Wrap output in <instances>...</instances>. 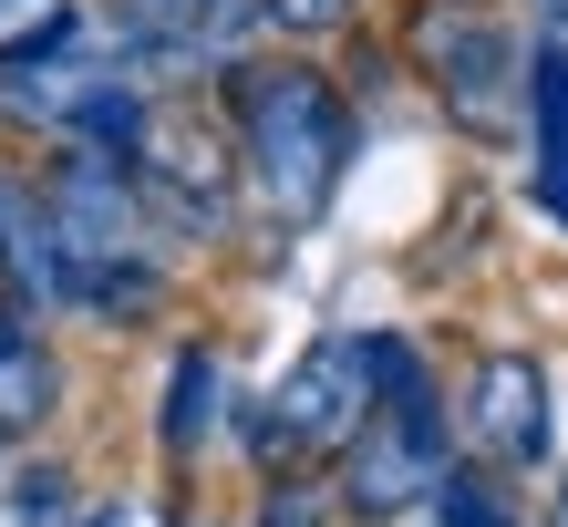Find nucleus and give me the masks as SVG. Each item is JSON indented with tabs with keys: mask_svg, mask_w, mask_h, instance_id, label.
Instances as JSON below:
<instances>
[{
	"mask_svg": "<svg viewBox=\"0 0 568 527\" xmlns=\"http://www.w3.org/2000/svg\"><path fill=\"white\" fill-rule=\"evenodd\" d=\"M227 104H239V155H248L258 196H270L280 217H321L331 186H342V155H352L342 93H331L311 62H248V73L227 83Z\"/></svg>",
	"mask_w": 568,
	"mask_h": 527,
	"instance_id": "nucleus-1",
	"label": "nucleus"
},
{
	"mask_svg": "<svg viewBox=\"0 0 568 527\" xmlns=\"http://www.w3.org/2000/svg\"><path fill=\"white\" fill-rule=\"evenodd\" d=\"M383 414V383H373V332H331L290 362V383L270 393V424H258V445L270 455H352L362 424Z\"/></svg>",
	"mask_w": 568,
	"mask_h": 527,
	"instance_id": "nucleus-2",
	"label": "nucleus"
},
{
	"mask_svg": "<svg viewBox=\"0 0 568 527\" xmlns=\"http://www.w3.org/2000/svg\"><path fill=\"white\" fill-rule=\"evenodd\" d=\"M124 176H135V196H155L176 227H217L227 217V145H217V124L186 114V104H145L135 114Z\"/></svg>",
	"mask_w": 568,
	"mask_h": 527,
	"instance_id": "nucleus-3",
	"label": "nucleus"
},
{
	"mask_svg": "<svg viewBox=\"0 0 568 527\" xmlns=\"http://www.w3.org/2000/svg\"><path fill=\"white\" fill-rule=\"evenodd\" d=\"M434 486H445V424H434V404H383L352 445V507L414 517Z\"/></svg>",
	"mask_w": 568,
	"mask_h": 527,
	"instance_id": "nucleus-4",
	"label": "nucleus"
},
{
	"mask_svg": "<svg viewBox=\"0 0 568 527\" xmlns=\"http://www.w3.org/2000/svg\"><path fill=\"white\" fill-rule=\"evenodd\" d=\"M465 435H476L496 466H538L548 455V373L527 352H486L476 393H465Z\"/></svg>",
	"mask_w": 568,
	"mask_h": 527,
	"instance_id": "nucleus-5",
	"label": "nucleus"
},
{
	"mask_svg": "<svg viewBox=\"0 0 568 527\" xmlns=\"http://www.w3.org/2000/svg\"><path fill=\"white\" fill-rule=\"evenodd\" d=\"M434 73H445V104L465 124H507V83H517V42L486 21H445L434 31Z\"/></svg>",
	"mask_w": 568,
	"mask_h": 527,
	"instance_id": "nucleus-6",
	"label": "nucleus"
},
{
	"mask_svg": "<svg viewBox=\"0 0 568 527\" xmlns=\"http://www.w3.org/2000/svg\"><path fill=\"white\" fill-rule=\"evenodd\" d=\"M52 393H62V373H52V342L31 332L21 311H0V435H31V424L52 414Z\"/></svg>",
	"mask_w": 568,
	"mask_h": 527,
	"instance_id": "nucleus-7",
	"label": "nucleus"
},
{
	"mask_svg": "<svg viewBox=\"0 0 568 527\" xmlns=\"http://www.w3.org/2000/svg\"><path fill=\"white\" fill-rule=\"evenodd\" d=\"M527 104H538V196H548V217L568 227V42L538 52V73H527Z\"/></svg>",
	"mask_w": 568,
	"mask_h": 527,
	"instance_id": "nucleus-8",
	"label": "nucleus"
},
{
	"mask_svg": "<svg viewBox=\"0 0 568 527\" xmlns=\"http://www.w3.org/2000/svg\"><path fill=\"white\" fill-rule=\"evenodd\" d=\"M207 414H217V362H207V352H186L176 373H165V445L196 455V445H207Z\"/></svg>",
	"mask_w": 568,
	"mask_h": 527,
	"instance_id": "nucleus-9",
	"label": "nucleus"
},
{
	"mask_svg": "<svg viewBox=\"0 0 568 527\" xmlns=\"http://www.w3.org/2000/svg\"><path fill=\"white\" fill-rule=\"evenodd\" d=\"M62 497H73V486H62L52 466H21L11 476V527H62Z\"/></svg>",
	"mask_w": 568,
	"mask_h": 527,
	"instance_id": "nucleus-10",
	"label": "nucleus"
},
{
	"mask_svg": "<svg viewBox=\"0 0 568 527\" xmlns=\"http://www.w3.org/2000/svg\"><path fill=\"white\" fill-rule=\"evenodd\" d=\"M258 527H331V497H321L311 476H280L270 507H258Z\"/></svg>",
	"mask_w": 568,
	"mask_h": 527,
	"instance_id": "nucleus-11",
	"label": "nucleus"
},
{
	"mask_svg": "<svg viewBox=\"0 0 568 527\" xmlns=\"http://www.w3.org/2000/svg\"><path fill=\"white\" fill-rule=\"evenodd\" d=\"M434 517H445V527H507V507H496L476 476H445V486H434Z\"/></svg>",
	"mask_w": 568,
	"mask_h": 527,
	"instance_id": "nucleus-12",
	"label": "nucleus"
},
{
	"mask_svg": "<svg viewBox=\"0 0 568 527\" xmlns=\"http://www.w3.org/2000/svg\"><path fill=\"white\" fill-rule=\"evenodd\" d=\"M258 11H270L280 31H342V21H352V0H258Z\"/></svg>",
	"mask_w": 568,
	"mask_h": 527,
	"instance_id": "nucleus-13",
	"label": "nucleus"
},
{
	"mask_svg": "<svg viewBox=\"0 0 568 527\" xmlns=\"http://www.w3.org/2000/svg\"><path fill=\"white\" fill-rule=\"evenodd\" d=\"M52 11H42V0H0V31H42Z\"/></svg>",
	"mask_w": 568,
	"mask_h": 527,
	"instance_id": "nucleus-14",
	"label": "nucleus"
},
{
	"mask_svg": "<svg viewBox=\"0 0 568 527\" xmlns=\"http://www.w3.org/2000/svg\"><path fill=\"white\" fill-rule=\"evenodd\" d=\"M548 527H568V476H558V497H548Z\"/></svg>",
	"mask_w": 568,
	"mask_h": 527,
	"instance_id": "nucleus-15",
	"label": "nucleus"
},
{
	"mask_svg": "<svg viewBox=\"0 0 568 527\" xmlns=\"http://www.w3.org/2000/svg\"><path fill=\"white\" fill-rule=\"evenodd\" d=\"M383 527H445V517H383Z\"/></svg>",
	"mask_w": 568,
	"mask_h": 527,
	"instance_id": "nucleus-16",
	"label": "nucleus"
},
{
	"mask_svg": "<svg viewBox=\"0 0 568 527\" xmlns=\"http://www.w3.org/2000/svg\"><path fill=\"white\" fill-rule=\"evenodd\" d=\"M114 11H124V0H114Z\"/></svg>",
	"mask_w": 568,
	"mask_h": 527,
	"instance_id": "nucleus-17",
	"label": "nucleus"
}]
</instances>
